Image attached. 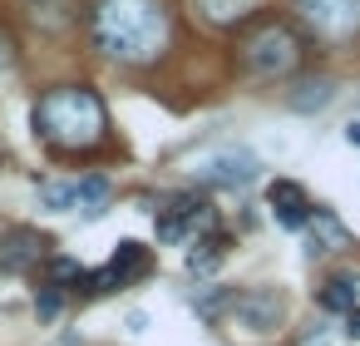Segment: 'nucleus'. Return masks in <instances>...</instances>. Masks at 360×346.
Here are the masks:
<instances>
[{"label": "nucleus", "mask_w": 360, "mask_h": 346, "mask_svg": "<svg viewBox=\"0 0 360 346\" xmlns=\"http://www.w3.org/2000/svg\"><path fill=\"white\" fill-rule=\"evenodd\" d=\"M202 228H212V208L198 193H173L158 208V242H188Z\"/></svg>", "instance_id": "nucleus-4"}, {"label": "nucleus", "mask_w": 360, "mask_h": 346, "mask_svg": "<svg viewBox=\"0 0 360 346\" xmlns=\"http://www.w3.org/2000/svg\"><path fill=\"white\" fill-rule=\"evenodd\" d=\"M50 287H60V292L84 287V267H79L75 257H50Z\"/></svg>", "instance_id": "nucleus-17"}, {"label": "nucleus", "mask_w": 360, "mask_h": 346, "mask_svg": "<svg viewBox=\"0 0 360 346\" xmlns=\"http://www.w3.org/2000/svg\"><path fill=\"white\" fill-rule=\"evenodd\" d=\"M266 198H271V213H276V223H281L286 233L306 228V223H311V213H316V208H311V198H306V188H301V183H291V178H276Z\"/></svg>", "instance_id": "nucleus-9"}, {"label": "nucleus", "mask_w": 360, "mask_h": 346, "mask_svg": "<svg viewBox=\"0 0 360 346\" xmlns=\"http://www.w3.org/2000/svg\"><path fill=\"white\" fill-rule=\"evenodd\" d=\"M330 99H335V85H330L326 75H321V80H301V85L286 94V104H291L296 114H316V109H326Z\"/></svg>", "instance_id": "nucleus-13"}, {"label": "nucleus", "mask_w": 360, "mask_h": 346, "mask_svg": "<svg viewBox=\"0 0 360 346\" xmlns=\"http://www.w3.org/2000/svg\"><path fill=\"white\" fill-rule=\"evenodd\" d=\"M345 336H350V341H360V307L345 316Z\"/></svg>", "instance_id": "nucleus-21"}, {"label": "nucleus", "mask_w": 360, "mask_h": 346, "mask_svg": "<svg viewBox=\"0 0 360 346\" xmlns=\"http://www.w3.org/2000/svg\"><path fill=\"white\" fill-rule=\"evenodd\" d=\"M35 134L65 154H79V149H94L109 129V114H104V99L84 85H65V89H50L35 114H30Z\"/></svg>", "instance_id": "nucleus-2"}, {"label": "nucleus", "mask_w": 360, "mask_h": 346, "mask_svg": "<svg viewBox=\"0 0 360 346\" xmlns=\"http://www.w3.org/2000/svg\"><path fill=\"white\" fill-rule=\"evenodd\" d=\"M60 307H65V292L45 282V287L35 292V316H40V321H55V316H60Z\"/></svg>", "instance_id": "nucleus-19"}, {"label": "nucleus", "mask_w": 360, "mask_h": 346, "mask_svg": "<svg viewBox=\"0 0 360 346\" xmlns=\"http://www.w3.org/2000/svg\"><path fill=\"white\" fill-rule=\"evenodd\" d=\"M75 208L84 213V223L104 218V213H109V183H104V178H84V183H79V203H75Z\"/></svg>", "instance_id": "nucleus-15"}, {"label": "nucleus", "mask_w": 360, "mask_h": 346, "mask_svg": "<svg viewBox=\"0 0 360 346\" xmlns=\"http://www.w3.org/2000/svg\"><path fill=\"white\" fill-rule=\"evenodd\" d=\"M227 316H232L237 326H247V331H276L281 316H286V302H281V292H271V287H247V292L232 297Z\"/></svg>", "instance_id": "nucleus-7"}, {"label": "nucleus", "mask_w": 360, "mask_h": 346, "mask_svg": "<svg viewBox=\"0 0 360 346\" xmlns=\"http://www.w3.org/2000/svg\"><path fill=\"white\" fill-rule=\"evenodd\" d=\"M296 16L326 35V40H345L360 30V0H296Z\"/></svg>", "instance_id": "nucleus-6"}, {"label": "nucleus", "mask_w": 360, "mask_h": 346, "mask_svg": "<svg viewBox=\"0 0 360 346\" xmlns=\"http://www.w3.org/2000/svg\"><path fill=\"white\" fill-rule=\"evenodd\" d=\"M232 297H237V292H227V287H207L202 297H193V307H198L202 316H222V311L232 307Z\"/></svg>", "instance_id": "nucleus-18"}, {"label": "nucleus", "mask_w": 360, "mask_h": 346, "mask_svg": "<svg viewBox=\"0 0 360 346\" xmlns=\"http://www.w3.org/2000/svg\"><path fill=\"white\" fill-rule=\"evenodd\" d=\"M257 178H262V163L252 149H222V154H207L198 163L202 188H252Z\"/></svg>", "instance_id": "nucleus-5"}, {"label": "nucleus", "mask_w": 360, "mask_h": 346, "mask_svg": "<svg viewBox=\"0 0 360 346\" xmlns=\"http://www.w3.org/2000/svg\"><path fill=\"white\" fill-rule=\"evenodd\" d=\"M148 267H153V252H148L143 242H119V252L109 257V272H114L124 287H129V282H139Z\"/></svg>", "instance_id": "nucleus-12"}, {"label": "nucleus", "mask_w": 360, "mask_h": 346, "mask_svg": "<svg viewBox=\"0 0 360 346\" xmlns=\"http://www.w3.org/2000/svg\"><path fill=\"white\" fill-rule=\"evenodd\" d=\"M40 203L55 213H75L79 203V183H40Z\"/></svg>", "instance_id": "nucleus-16"}, {"label": "nucleus", "mask_w": 360, "mask_h": 346, "mask_svg": "<svg viewBox=\"0 0 360 346\" xmlns=\"http://www.w3.org/2000/svg\"><path fill=\"white\" fill-rule=\"evenodd\" d=\"M227 247H232V237L227 233H217V228H207V237L202 242H193V252H188V272H212L222 257H227Z\"/></svg>", "instance_id": "nucleus-14"}, {"label": "nucleus", "mask_w": 360, "mask_h": 346, "mask_svg": "<svg viewBox=\"0 0 360 346\" xmlns=\"http://www.w3.org/2000/svg\"><path fill=\"white\" fill-rule=\"evenodd\" d=\"M321 307L350 316V311L360 307V277H355V272H335V277H326V287H321Z\"/></svg>", "instance_id": "nucleus-11"}, {"label": "nucleus", "mask_w": 360, "mask_h": 346, "mask_svg": "<svg viewBox=\"0 0 360 346\" xmlns=\"http://www.w3.org/2000/svg\"><path fill=\"white\" fill-rule=\"evenodd\" d=\"M50 237L35 233V228H11L6 242H0V272H30L40 257H45Z\"/></svg>", "instance_id": "nucleus-8"}, {"label": "nucleus", "mask_w": 360, "mask_h": 346, "mask_svg": "<svg viewBox=\"0 0 360 346\" xmlns=\"http://www.w3.org/2000/svg\"><path fill=\"white\" fill-rule=\"evenodd\" d=\"M296 60H301V40H296V30L281 25V20H262V25H252V30L242 35V65H247L252 75L276 80V75H291Z\"/></svg>", "instance_id": "nucleus-3"}, {"label": "nucleus", "mask_w": 360, "mask_h": 346, "mask_svg": "<svg viewBox=\"0 0 360 346\" xmlns=\"http://www.w3.org/2000/svg\"><path fill=\"white\" fill-rule=\"evenodd\" d=\"M345 144H355V149H360V124H345Z\"/></svg>", "instance_id": "nucleus-22"}, {"label": "nucleus", "mask_w": 360, "mask_h": 346, "mask_svg": "<svg viewBox=\"0 0 360 346\" xmlns=\"http://www.w3.org/2000/svg\"><path fill=\"white\" fill-rule=\"evenodd\" d=\"M306 233H311V247H306L311 257H316V252H340V247L350 242V237H345V228H340V218H335V213H326V208H316V213H311Z\"/></svg>", "instance_id": "nucleus-10"}, {"label": "nucleus", "mask_w": 360, "mask_h": 346, "mask_svg": "<svg viewBox=\"0 0 360 346\" xmlns=\"http://www.w3.org/2000/svg\"><path fill=\"white\" fill-rule=\"evenodd\" d=\"M11 65H15V40H11V30H0V75Z\"/></svg>", "instance_id": "nucleus-20"}, {"label": "nucleus", "mask_w": 360, "mask_h": 346, "mask_svg": "<svg viewBox=\"0 0 360 346\" xmlns=\"http://www.w3.org/2000/svg\"><path fill=\"white\" fill-rule=\"evenodd\" d=\"M94 45L119 65H148L168 45V20L158 0H94L89 16Z\"/></svg>", "instance_id": "nucleus-1"}]
</instances>
